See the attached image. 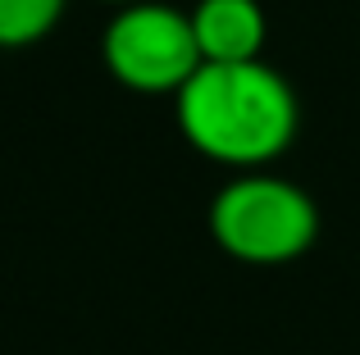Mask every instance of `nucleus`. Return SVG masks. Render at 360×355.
Masks as SVG:
<instances>
[{
  "instance_id": "1",
  "label": "nucleus",
  "mask_w": 360,
  "mask_h": 355,
  "mask_svg": "<svg viewBox=\"0 0 360 355\" xmlns=\"http://www.w3.org/2000/svg\"><path fill=\"white\" fill-rule=\"evenodd\" d=\"M174 114L192 151L238 173H255L292 146L301 100L269 60L201 64L174 96Z\"/></svg>"
},
{
  "instance_id": "2",
  "label": "nucleus",
  "mask_w": 360,
  "mask_h": 355,
  "mask_svg": "<svg viewBox=\"0 0 360 355\" xmlns=\"http://www.w3.org/2000/svg\"><path fill=\"white\" fill-rule=\"evenodd\" d=\"M214 246L242 264H292L301 260L319 237V205L292 178H278L269 169L233 173L214 192L205 214Z\"/></svg>"
},
{
  "instance_id": "3",
  "label": "nucleus",
  "mask_w": 360,
  "mask_h": 355,
  "mask_svg": "<svg viewBox=\"0 0 360 355\" xmlns=\"http://www.w3.org/2000/svg\"><path fill=\"white\" fill-rule=\"evenodd\" d=\"M101 60L110 78L137 96H178L201 69L192 18L165 0H137L115 9L101 32Z\"/></svg>"
},
{
  "instance_id": "4",
  "label": "nucleus",
  "mask_w": 360,
  "mask_h": 355,
  "mask_svg": "<svg viewBox=\"0 0 360 355\" xmlns=\"http://www.w3.org/2000/svg\"><path fill=\"white\" fill-rule=\"evenodd\" d=\"M192 18V36L201 64H251L264 60V36H269V18H264L260 0H196L187 9Z\"/></svg>"
},
{
  "instance_id": "5",
  "label": "nucleus",
  "mask_w": 360,
  "mask_h": 355,
  "mask_svg": "<svg viewBox=\"0 0 360 355\" xmlns=\"http://www.w3.org/2000/svg\"><path fill=\"white\" fill-rule=\"evenodd\" d=\"M69 0H0V51L37 46L60 27Z\"/></svg>"
},
{
  "instance_id": "6",
  "label": "nucleus",
  "mask_w": 360,
  "mask_h": 355,
  "mask_svg": "<svg viewBox=\"0 0 360 355\" xmlns=\"http://www.w3.org/2000/svg\"><path fill=\"white\" fill-rule=\"evenodd\" d=\"M110 5H119V9H123V5H137V0H110Z\"/></svg>"
}]
</instances>
